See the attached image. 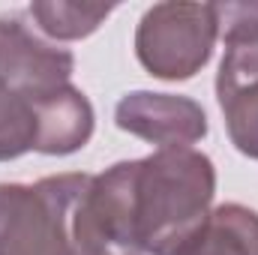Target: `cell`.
<instances>
[{
	"instance_id": "cell-11",
	"label": "cell",
	"mask_w": 258,
	"mask_h": 255,
	"mask_svg": "<svg viewBox=\"0 0 258 255\" xmlns=\"http://www.w3.org/2000/svg\"><path fill=\"white\" fill-rule=\"evenodd\" d=\"M36 144V105L0 78V162L18 159Z\"/></svg>"
},
{
	"instance_id": "cell-8",
	"label": "cell",
	"mask_w": 258,
	"mask_h": 255,
	"mask_svg": "<svg viewBox=\"0 0 258 255\" xmlns=\"http://www.w3.org/2000/svg\"><path fill=\"white\" fill-rule=\"evenodd\" d=\"M96 126L90 99L75 87L63 84L51 96L36 105V153L45 156H69L81 150Z\"/></svg>"
},
{
	"instance_id": "cell-12",
	"label": "cell",
	"mask_w": 258,
	"mask_h": 255,
	"mask_svg": "<svg viewBox=\"0 0 258 255\" xmlns=\"http://www.w3.org/2000/svg\"><path fill=\"white\" fill-rule=\"evenodd\" d=\"M225 45L258 42V3H213Z\"/></svg>"
},
{
	"instance_id": "cell-5",
	"label": "cell",
	"mask_w": 258,
	"mask_h": 255,
	"mask_svg": "<svg viewBox=\"0 0 258 255\" xmlns=\"http://www.w3.org/2000/svg\"><path fill=\"white\" fill-rule=\"evenodd\" d=\"M72 51L42 39L21 15H0V78L12 90L39 105L63 84H72Z\"/></svg>"
},
{
	"instance_id": "cell-9",
	"label": "cell",
	"mask_w": 258,
	"mask_h": 255,
	"mask_svg": "<svg viewBox=\"0 0 258 255\" xmlns=\"http://www.w3.org/2000/svg\"><path fill=\"white\" fill-rule=\"evenodd\" d=\"M177 255H258V213L243 204H219Z\"/></svg>"
},
{
	"instance_id": "cell-7",
	"label": "cell",
	"mask_w": 258,
	"mask_h": 255,
	"mask_svg": "<svg viewBox=\"0 0 258 255\" xmlns=\"http://www.w3.org/2000/svg\"><path fill=\"white\" fill-rule=\"evenodd\" d=\"M216 99L231 144L258 159V42L225 45L216 72Z\"/></svg>"
},
{
	"instance_id": "cell-2",
	"label": "cell",
	"mask_w": 258,
	"mask_h": 255,
	"mask_svg": "<svg viewBox=\"0 0 258 255\" xmlns=\"http://www.w3.org/2000/svg\"><path fill=\"white\" fill-rule=\"evenodd\" d=\"M90 174L0 183V255H72L69 216Z\"/></svg>"
},
{
	"instance_id": "cell-1",
	"label": "cell",
	"mask_w": 258,
	"mask_h": 255,
	"mask_svg": "<svg viewBox=\"0 0 258 255\" xmlns=\"http://www.w3.org/2000/svg\"><path fill=\"white\" fill-rule=\"evenodd\" d=\"M132 195L144 255H177L213 210L216 168L195 147L156 150L135 159Z\"/></svg>"
},
{
	"instance_id": "cell-6",
	"label": "cell",
	"mask_w": 258,
	"mask_h": 255,
	"mask_svg": "<svg viewBox=\"0 0 258 255\" xmlns=\"http://www.w3.org/2000/svg\"><path fill=\"white\" fill-rule=\"evenodd\" d=\"M114 123L150 144L156 150L192 147L207 135L204 108L177 93H153V90H132L114 108Z\"/></svg>"
},
{
	"instance_id": "cell-3",
	"label": "cell",
	"mask_w": 258,
	"mask_h": 255,
	"mask_svg": "<svg viewBox=\"0 0 258 255\" xmlns=\"http://www.w3.org/2000/svg\"><path fill=\"white\" fill-rule=\"evenodd\" d=\"M219 39L213 3H153L135 27V54L153 78L186 81L201 72Z\"/></svg>"
},
{
	"instance_id": "cell-4",
	"label": "cell",
	"mask_w": 258,
	"mask_h": 255,
	"mask_svg": "<svg viewBox=\"0 0 258 255\" xmlns=\"http://www.w3.org/2000/svg\"><path fill=\"white\" fill-rule=\"evenodd\" d=\"M135 159L90 174L69 216L72 255H144L135 234Z\"/></svg>"
},
{
	"instance_id": "cell-10",
	"label": "cell",
	"mask_w": 258,
	"mask_h": 255,
	"mask_svg": "<svg viewBox=\"0 0 258 255\" xmlns=\"http://www.w3.org/2000/svg\"><path fill=\"white\" fill-rule=\"evenodd\" d=\"M30 18L36 21V27L51 36V39H84L93 30H99V24L114 12V6H93V3H66V0H36L30 3Z\"/></svg>"
}]
</instances>
